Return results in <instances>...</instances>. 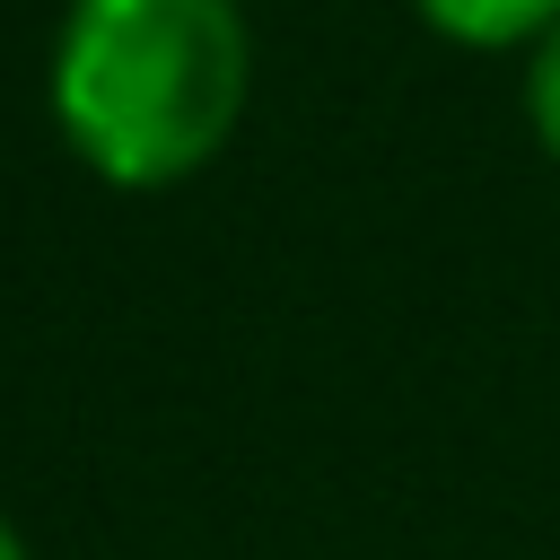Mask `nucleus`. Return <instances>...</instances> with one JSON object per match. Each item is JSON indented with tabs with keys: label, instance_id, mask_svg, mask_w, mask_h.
<instances>
[{
	"label": "nucleus",
	"instance_id": "1",
	"mask_svg": "<svg viewBox=\"0 0 560 560\" xmlns=\"http://www.w3.org/2000/svg\"><path fill=\"white\" fill-rule=\"evenodd\" d=\"M254 88L236 0H70L52 44V122L114 192H166L201 175Z\"/></svg>",
	"mask_w": 560,
	"mask_h": 560
},
{
	"label": "nucleus",
	"instance_id": "2",
	"mask_svg": "<svg viewBox=\"0 0 560 560\" xmlns=\"http://www.w3.org/2000/svg\"><path fill=\"white\" fill-rule=\"evenodd\" d=\"M429 35L464 44V52H534L560 26V0H411Z\"/></svg>",
	"mask_w": 560,
	"mask_h": 560
},
{
	"label": "nucleus",
	"instance_id": "3",
	"mask_svg": "<svg viewBox=\"0 0 560 560\" xmlns=\"http://www.w3.org/2000/svg\"><path fill=\"white\" fill-rule=\"evenodd\" d=\"M525 131H534V149L560 166V26L525 52Z\"/></svg>",
	"mask_w": 560,
	"mask_h": 560
},
{
	"label": "nucleus",
	"instance_id": "4",
	"mask_svg": "<svg viewBox=\"0 0 560 560\" xmlns=\"http://www.w3.org/2000/svg\"><path fill=\"white\" fill-rule=\"evenodd\" d=\"M0 560H26V542H18V525L0 516Z\"/></svg>",
	"mask_w": 560,
	"mask_h": 560
}]
</instances>
